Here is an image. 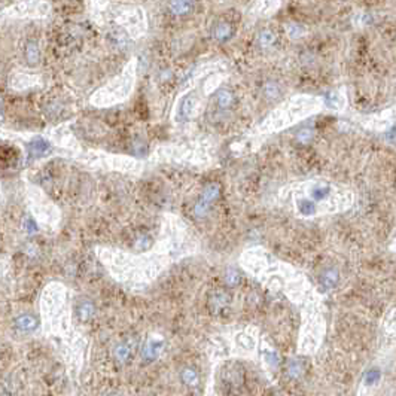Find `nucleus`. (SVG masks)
<instances>
[{
	"label": "nucleus",
	"mask_w": 396,
	"mask_h": 396,
	"mask_svg": "<svg viewBox=\"0 0 396 396\" xmlns=\"http://www.w3.org/2000/svg\"><path fill=\"white\" fill-rule=\"evenodd\" d=\"M325 107H323V101L320 96L295 94L291 99L281 101L277 107H274L265 117V119L261 124H258L257 127L247 134V137L250 139V142H247V143H252V146H255V142L258 140L280 133L283 130H288L289 127L295 125L298 122L310 118L313 115H317ZM244 143L246 142H243V145Z\"/></svg>",
	"instance_id": "f257e3e1"
},
{
	"label": "nucleus",
	"mask_w": 396,
	"mask_h": 396,
	"mask_svg": "<svg viewBox=\"0 0 396 396\" xmlns=\"http://www.w3.org/2000/svg\"><path fill=\"white\" fill-rule=\"evenodd\" d=\"M137 66L139 63L136 57L128 60L117 76L91 94L90 103L96 107H112L127 101L134 93L137 83Z\"/></svg>",
	"instance_id": "f03ea898"
},
{
	"label": "nucleus",
	"mask_w": 396,
	"mask_h": 396,
	"mask_svg": "<svg viewBox=\"0 0 396 396\" xmlns=\"http://www.w3.org/2000/svg\"><path fill=\"white\" fill-rule=\"evenodd\" d=\"M110 17L131 39H140L148 32V15L139 5H125L115 9Z\"/></svg>",
	"instance_id": "7ed1b4c3"
},
{
	"label": "nucleus",
	"mask_w": 396,
	"mask_h": 396,
	"mask_svg": "<svg viewBox=\"0 0 396 396\" xmlns=\"http://www.w3.org/2000/svg\"><path fill=\"white\" fill-rule=\"evenodd\" d=\"M201 143H168L158 146L152 158L170 159V161H183V162H209L210 154L201 148Z\"/></svg>",
	"instance_id": "20e7f679"
},
{
	"label": "nucleus",
	"mask_w": 396,
	"mask_h": 396,
	"mask_svg": "<svg viewBox=\"0 0 396 396\" xmlns=\"http://www.w3.org/2000/svg\"><path fill=\"white\" fill-rule=\"evenodd\" d=\"M207 96L201 87V83H197L191 90L179 94L176 103L172 110V119L176 125H182L186 122H191L195 119L203 107V97Z\"/></svg>",
	"instance_id": "39448f33"
},
{
	"label": "nucleus",
	"mask_w": 396,
	"mask_h": 396,
	"mask_svg": "<svg viewBox=\"0 0 396 396\" xmlns=\"http://www.w3.org/2000/svg\"><path fill=\"white\" fill-rule=\"evenodd\" d=\"M51 12V5L45 0H22L6 9V15L15 18H45Z\"/></svg>",
	"instance_id": "423d86ee"
},
{
	"label": "nucleus",
	"mask_w": 396,
	"mask_h": 396,
	"mask_svg": "<svg viewBox=\"0 0 396 396\" xmlns=\"http://www.w3.org/2000/svg\"><path fill=\"white\" fill-rule=\"evenodd\" d=\"M82 159H85L87 162L109 165L110 168H119V170H134L140 165L139 159L124 157V155L104 154V152H85L82 154Z\"/></svg>",
	"instance_id": "0eeeda50"
},
{
	"label": "nucleus",
	"mask_w": 396,
	"mask_h": 396,
	"mask_svg": "<svg viewBox=\"0 0 396 396\" xmlns=\"http://www.w3.org/2000/svg\"><path fill=\"white\" fill-rule=\"evenodd\" d=\"M356 121L362 127H365L371 131H387V128L392 127L395 122V107L392 106L387 110H383L374 115L357 117Z\"/></svg>",
	"instance_id": "6e6552de"
},
{
	"label": "nucleus",
	"mask_w": 396,
	"mask_h": 396,
	"mask_svg": "<svg viewBox=\"0 0 396 396\" xmlns=\"http://www.w3.org/2000/svg\"><path fill=\"white\" fill-rule=\"evenodd\" d=\"M219 195H220V186H219L218 183H209V185L204 188L201 197H200L198 203L195 204V207H194V215L198 216V218L206 216L207 212L210 210L212 204L218 200Z\"/></svg>",
	"instance_id": "1a4fd4ad"
},
{
	"label": "nucleus",
	"mask_w": 396,
	"mask_h": 396,
	"mask_svg": "<svg viewBox=\"0 0 396 396\" xmlns=\"http://www.w3.org/2000/svg\"><path fill=\"white\" fill-rule=\"evenodd\" d=\"M305 194L307 197L304 198H308L319 207V204L334 197V186L328 182H310L307 185Z\"/></svg>",
	"instance_id": "9d476101"
},
{
	"label": "nucleus",
	"mask_w": 396,
	"mask_h": 396,
	"mask_svg": "<svg viewBox=\"0 0 396 396\" xmlns=\"http://www.w3.org/2000/svg\"><path fill=\"white\" fill-rule=\"evenodd\" d=\"M49 137L60 148H64V149L72 151V152H79V143H78V140L75 139L72 130L67 128V125H61V127L54 128L49 133Z\"/></svg>",
	"instance_id": "9b49d317"
},
{
	"label": "nucleus",
	"mask_w": 396,
	"mask_h": 396,
	"mask_svg": "<svg viewBox=\"0 0 396 396\" xmlns=\"http://www.w3.org/2000/svg\"><path fill=\"white\" fill-rule=\"evenodd\" d=\"M323 101V107L334 110V112H343L347 107V94L346 88H337L332 91H328L320 96Z\"/></svg>",
	"instance_id": "f8f14e48"
},
{
	"label": "nucleus",
	"mask_w": 396,
	"mask_h": 396,
	"mask_svg": "<svg viewBox=\"0 0 396 396\" xmlns=\"http://www.w3.org/2000/svg\"><path fill=\"white\" fill-rule=\"evenodd\" d=\"M281 8V0H253L249 14L255 18H268Z\"/></svg>",
	"instance_id": "ddd939ff"
},
{
	"label": "nucleus",
	"mask_w": 396,
	"mask_h": 396,
	"mask_svg": "<svg viewBox=\"0 0 396 396\" xmlns=\"http://www.w3.org/2000/svg\"><path fill=\"white\" fill-rule=\"evenodd\" d=\"M231 298L227 292L223 291H216L209 297V308L212 310V313L215 315H220L223 313L228 307H230Z\"/></svg>",
	"instance_id": "4468645a"
},
{
	"label": "nucleus",
	"mask_w": 396,
	"mask_h": 396,
	"mask_svg": "<svg viewBox=\"0 0 396 396\" xmlns=\"http://www.w3.org/2000/svg\"><path fill=\"white\" fill-rule=\"evenodd\" d=\"M39 83V76L36 75H30V73H15L14 76H11V87L14 90H18V91H22V90H27V88H32L35 85Z\"/></svg>",
	"instance_id": "2eb2a0df"
},
{
	"label": "nucleus",
	"mask_w": 396,
	"mask_h": 396,
	"mask_svg": "<svg viewBox=\"0 0 396 396\" xmlns=\"http://www.w3.org/2000/svg\"><path fill=\"white\" fill-rule=\"evenodd\" d=\"M110 8V2L109 0H90V11L93 18L99 22H104L110 17L109 12Z\"/></svg>",
	"instance_id": "dca6fc26"
},
{
	"label": "nucleus",
	"mask_w": 396,
	"mask_h": 396,
	"mask_svg": "<svg viewBox=\"0 0 396 396\" xmlns=\"http://www.w3.org/2000/svg\"><path fill=\"white\" fill-rule=\"evenodd\" d=\"M213 94H215V106L219 110H230L236 103L234 93L228 88H220V90L218 88Z\"/></svg>",
	"instance_id": "f3484780"
},
{
	"label": "nucleus",
	"mask_w": 396,
	"mask_h": 396,
	"mask_svg": "<svg viewBox=\"0 0 396 396\" xmlns=\"http://www.w3.org/2000/svg\"><path fill=\"white\" fill-rule=\"evenodd\" d=\"M162 346H164L162 340H158V338H151V340H148L146 344H145L143 349H142V357H143V360H146V362L155 360V359L161 355Z\"/></svg>",
	"instance_id": "a211bd4d"
},
{
	"label": "nucleus",
	"mask_w": 396,
	"mask_h": 396,
	"mask_svg": "<svg viewBox=\"0 0 396 396\" xmlns=\"http://www.w3.org/2000/svg\"><path fill=\"white\" fill-rule=\"evenodd\" d=\"M340 281V273L334 268H329V270H325L320 276H319V286L323 289V291H331L334 289Z\"/></svg>",
	"instance_id": "6ab92c4d"
},
{
	"label": "nucleus",
	"mask_w": 396,
	"mask_h": 396,
	"mask_svg": "<svg viewBox=\"0 0 396 396\" xmlns=\"http://www.w3.org/2000/svg\"><path fill=\"white\" fill-rule=\"evenodd\" d=\"M168 8L172 11V14L183 17L191 14V11L194 9V0H170Z\"/></svg>",
	"instance_id": "aec40b11"
},
{
	"label": "nucleus",
	"mask_w": 396,
	"mask_h": 396,
	"mask_svg": "<svg viewBox=\"0 0 396 396\" xmlns=\"http://www.w3.org/2000/svg\"><path fill=\"white\" fill-rule=\"evenodd\" d=\"M180 380L185 386L188 387H198L200 384V376H198L197 370L191 368V366H185L180 371Z\"/></svg>",
	"instance_id": "412c9836"
},
{
	"label": "nucleus",
	"mask_w": 396,
	"mask_h": 396,
	"mask_svg": "<svg viewBox=\"0 0 396 396\" xmlns=\"http://www.w3.org/2000/svg\"><path fill=\"white\" fill-rule=\"evenodd\" d=\"M212 35L218 42H227L233 36V27H231V24H228L225 21H220L213 27Z\"/></svg>",
	"instance_id": "4be33fe9"
},
{
	"label": "nucleus",
	"mask_w": 396,
	"mask_h": 396,
	"mask_svg": "<svg viewBox=\"0 0 396 396\" xmlns=\"http://www.w3.org/2000/svg\"><path fill=\"white\" fill-rule=\"evenodd\" d=\"M133 346H134L133 341H122V343H119L118 346H117V349H115V359L118 362H121V363L127 362L130 359V356H131Z\"/></svg>",
	"instance_id": "5701e85b"
},
{
	"label": "nucleus",
	"mask_w": 396,
	"mask_h": 396,
	"mask_svg": "<svg viewBox=\"0 0 396 396\" xmlns=\"http://www.w3.org/2000/svg\"><path fill=\"white\" fill-rule=\"evenodd\" d=\"M285 33L289 39L298 40L302 39L307 35V29L298 22H288V24H285Z\"/></svg>",
	"instance_id": "b1692460"
},
{
	"label": "nucleus",
	"mask_w": 396,
	"mask_h": 396,
	"mask_svg": "<svg viewBox=\"0 0 396 396\" xmlns=\"http://www.w3.org/2000/svg\"><path fill=\"white\" fill-rule=\"evenodd\" d=\"M274 42H276V35L270 29H264L258 36V43L261 48H270L274 45Z\"/></svg>",
	"instance_id": "393cba45"
},
{
	"label": "nucleus",
	"mask_w": 396,
	"mask_h": 396,
	"mask_svg": "<svg viewBox=\"0 0 396 396\" xmlns=\"http://www.w3.org/2000/svg\"><path fill=\"white\" fill-rule=\"evenodd\" d=\"M38 322L36 319L30 315H25V316H21L18 320H17V326L20 328L21 331H33L36 328Z\"/></svg>",
	"instance_id": "a878e982"
},
{
	"label": "nucleus",
	"mask_w": 396,
	"mask_h": 396,
	"mask_svg": "<svg viewBox=\"0 0 396 396\" xmlns=\"http://www.w3.org/2000/svg\"><path fill=\"white\" fill-rule=\"evenodd\" d=\"M262 94L264 97H267L268 100L276 99L280 96V87L276 82H267L262 88Z\"/></svg>",
	"instance_id": "bb28decb"
},
{
	"label": "nucleus",
	"mask_w": 396,
	"mask_h": 396,
	"mask_svg": "<svg viewBox=\"0 0 396 396\" xmlns=\"http://www.w3.org/2000/svg\"><path fill=\"white\" fill-rule=\"evenodd\" d=\"M78 313H79L80 320L87 322V320H90L91 317L94 316V305H93L91 302L85 301V302H82V304L79 305Z\"/></svg>",
	"instance_id": "cd10ccee"
},
{
	"label": "nucleus",
	"mask_w": 396,
	"mask_h": 396,
	"mask_svg": "<svg viewBox=\"0 0 396 396\" xmlns=\"http://www.w3.org/2000/svg\"><path fill=\"white\" fill-rule=\"evenodd\" d=\"M288 377L289 378H292V380H297L299 377L302 376V373H304V368H302V365L298 362V360H292V362H289V365H288Z\"/></svg>",
	"instance_id": "c85d7f7f"
},
{
	"label": "nucleus",
	"mask_w": 396,
	"mask_h": 396,
	"mask_svg": "<svg viewBox=\"0 0 396 396\" xmlns=\"http://www.w3.org/2000/svg\"><path fill=\"white\" fill-rule=\"evenodd\" d=\"M241 381H243V374H241V371H234V370H231L230 373H227L225 374V384L227 386H240L241 384Z\"/></svg>",
	"instance_id": "c756f323"
},
{
	"label": "nucleus",
	"mask_w": 396,
	"mask_h": 396,
	"mask_svg": "<svg viewBox=\"0 0 396 396\" xmlns=\"http://www.w3.org/2000/svg\"><path fill=\"white\" fill-rule=\"evenodd\" d=\"M225 281L228 286H237L241 281V274L238 273L236 268H228L225 273Z\"/></svg>",
	"instance_id": "7c9ffc66"
},
{
	"label": "nucleus",
	"mask_w": 396,
	"mask_h": 396,
	"mask_svg": "<svg viewBox=\"0 0 396 396\" xmlns=\"http://www.w3.org/2000/svg\"><path fill=\"white\" fill-rule=\"evenodd\" d=\"M315 134L316 133L312 128H302V130H299L297 133V140L299 143H308L315 137Z\"/></svg>",
	"instance_id": "2f4dec72"
},
{
	"label": "nucleus",
	"mask_w": 396,
	"mask_h": 396,
	"mask_svg": "<svg viewBox=\"0 0 396 396\" xmlns=\"http://www.w3.org/2000/svg\"><path fill=\"white\" fill-rule=\"evenodd\" d=\"M265 360H267V363L271 365V366L278 365V356L274 352H265Z\"/></svg>",
	"instance_id": "473e14b6"
},
{
	"label": "nucleus",
	"mask_w": 396,
	"mask_h": 396,
	"mask_svg": "<svg viewBox=\"0 0 396 396\" xmlns=\"http://www.w3.org/2000/svg\"><path fill=\"white\" fill-rule=\"evenodd\" d=\"M148 246H149V238L146 237V236H142V237L137 238V241H136V249L145 250V249H148Z\"/></svg>",
	"instance_id": "72a5a7b5"
},
{
	"label": "nucleus",
	"mask_w": 396,
	"mask_h": 396,
	"mask_svg": "<svg viewBox=\"0 0 396 396\" xmlns=\"http://www.w3.org/2000/svg\"><path fill=\"white\" fill-rule=\"evenodd\" d=\"M378 377H380V373L378 371H370L368 374H366V383L368 384H371V383H374V381H377L378 380Z\"/></svg>",
	"instance_id": "f704fd0d"
},
{
	"label": "nucleus",
	"mask_w": 396,
	"mask_h": 396,
	"mask_svg": "<svg viewBox=\"0 0 396 396\" xmlns=\"http://www.w3.org/2000/svg\"><path fill=\"white\" fill-rule=\"evenodd\" d=\"M106 396H121L119 393H117V392H112V393H107Z\"/></svg>",
	"instance_id": "c9c22d12"
}]
</instances>
